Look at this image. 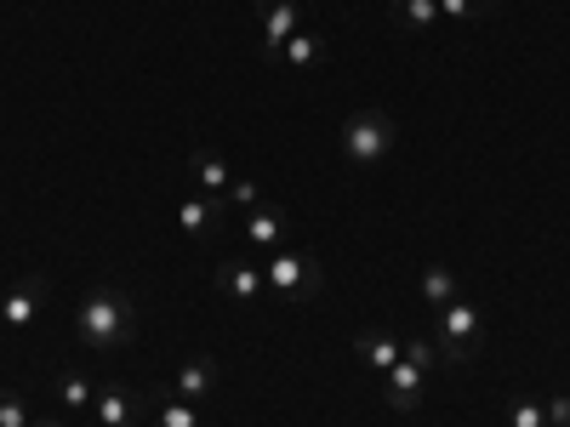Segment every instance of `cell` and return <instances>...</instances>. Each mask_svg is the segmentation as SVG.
<instances>
[{
	"instance_id": "cell-1",
	"label": "cell",
	"mask_w": 570,
	"mask_h": 427,
	"mask_svg": "<svg viewBox=\"0 0 570 427\" xmlns=\"http://www.w3.org/2000/svg\"><path fill=\"white\" fill-rule=\"evenodd\" d=\"M75 337L86 354H120L137 342V302L126 291H115V285H104V291H86L80 308H75Z\"/></svg>"
},
{
	"instance_id": "cell-2",
	"label": "cell",
	"mask_w": 570,
	"mask_h": 427,
	"mask_svg": "<svg viewBox=\"0 0 570 427\" xmlns=\"http://www.w3.org/2000/svg\"><path fill=\"white\" fill-rule=\"evenodd\" d=\"M434 348H440V365H473L485 354V314L468 297L434 308Z\"/></svg>"
},
{
	"instance_id": "cell-3",
	"label": "cell",
	"mask_w": 570,
	"mask_h": 427,
	"mask_svg": "<svg viewBox=\"0 0 570 427\" xmlns=\"http://www.w3.org/2000/svg\"><path fill=\"white\" fill-rule=\"evenodd\" d=\"M263 279H268V297H279L285 308H308L325 291V268L308 251H268L263 257Z\"/></svg>"
},
{
	"instance_id": "cell-4",
	"label": "cell",
	"mask_w": 570,
	"mask_h": 427,
	"mask_svg": "<svg viewBox=\"0 0 570 427\" xmlns=\"http://www.w3.org/2000/svg\"><path fill=\"white\" fill-rule=\"evenodd\" d=\"M394 142H400V126H394L389 109H354L337 131V155L348 166H376V160L394 155Z\"/></svg>"
},
{
	"instance_id": "cell-5",
	"label": "cell",
	"mask_w": 570,
	"mask_h": 427,
	"mask_svg": "<svg viewBox=\"0 0 570 427\" xmlns=\"http://www.w3.org/2000/svg\"><path fill=\"white\" fill-rule=\"evenodd\" d=\"M257 23H263V58L274 63L285 40L303 29V0H257Z\"/></svg>"
},
{
	"instance_id": "cell-6",
	"label": "cell",
	"mask_w": 570,
	"mask_h": 427,
	"mask_svg": "<svg viewBox=\"0 0 570 427\" xmlns=\"http://www.w3.org/2000/svg\"><path fill=\"white\" fill-rule=\"evenodd\" d=\"M217 291H223L234 308H263V302H268L263 262H217Z\"/></svg>"
},
{
	"instance_id": "cell-7",
	"label": "cell",
	"mask_w": 570,
	"mask_h": 427,
	"mask_svg": "<svg viewBox=\"0 0 570 427\" xmlns=\"http://www.w3.org/2000/svg\"><path fill=\"white\" fill-rule=\"evenodd\" d=\"M240 240H246V251H252V257L279 251V246H285V211L263 200L257 211H246V217H240Z\"/></svg>"
},
{
	"instance_id": "cell-8",
	"label": "cell",
	"mask_w": 570,
	"mask_h": 427,
	"mask_svg": "<svg viewBox=\"0 0 570 427\" xmlns=\"http://www.w3.org/2000/svg\"><path fill=\"white\" fill-rule=\"evenodd\" d=\"M46 302H52V291H46L40 279H18L7 297H0V325H12V330H29L40 314H46Z\"/></svg>"
},
{
	"instance_id": "cell-9",
	"label": "cell",
	"mask_w": 570,
	"mask_h": 427,
	"mask_svg": "<svg viewBox=\"0 0 570 427\" xmlns=\"http://www.w3.org/2000/svg\"><path fill=\"white\" fill-rule=\"evenodd\" d=\"M217 383H223V365H217L212 354H195V359H188V365L171 376L166 394H177V399H188V405H200V399L217 394Z\"/></svg>"
},
{
	"instance_id": "cell-10",
	"label": "cell",
	"mask_w": 570,
	"mask_h": 427,
	"mask_svg": "<svg viewBox=\"0 0 570 427\" xmlns=\"http://www.w3.org/2000/svg\"><path fill=\"white\" fill-rule=\"evenodd\" d=\"M223 217H228V206H223V200H212V195H188V200L177 206V228H183V240H212V234L223 228Z\"/></svg>"
},
{
	"instance_id": "cell-11",
	"label": "cell",
	"mask_w": 570,
	"mask_h": 427,
	"mask_svg": "<svg viewBox=\"0 0 570 427\" xmlns=\"http://www.w3.org/2000/svg\"><path fill=\"white\" fill-rule=\"evenodd\" d=\"M91 410H98V427H137L142 399H137L126 383H104V388H98V399H91Z\"/></svg>"
},
{
	"instance_id": "cell-12",
	"label": "cell",
	"mask_w": 570,
	"mask_h": 427,
	"mask_svg": "<svg viewBox=\"0 0 570 427\" xmlns=\"http://www.w3.org/2000/svg\"><path fill=\"white\" fill-rule=\"evenodd\" d=\"M383 383V399L394 405V410H416L422 405V383H428V370L422 365H411L405 354H400V365L389 370V376H376Z\"/></svg>"
},
{
	"instance_id": "cell-13",
	"label": "cell",
	"mask_w": 570,
	"mask_h": 427,
	"mask_svg": "<svg viewBox=\"0 0 570 427\" xmlns=\"http://www.w3.org/2000/svg\"><path fill=\"white\" fill-rule=\"evenodd\" d=\"M389 18L400 34H445L440 0H389Z\"/></svg>"
},
{
	"instance_id": "cell-14",
	"label": "cell",
	"mask_w": 570,
	"mask_h": 427,
	"mask_svg": "<svg viewBox=\"0 0 570 427\" xmlns=\"http://www.w3.org/2000/svg\"><path fill=\"white\" fill-rule=\"evenodd\" d=\"M400 342H405V337H394V330H360V337H354V354H360L365 370L389 376V370L400 365Z\"/></svg>"
},
{
	"instance_id": "cell-15",
	"label": "cell",
	"mask_w": 570,
	"mask_h": 427,
	"mask_svg": "<svg viewBox=\"0 0 570 427\" xmlns=\"http://www.w3.org/2000/svg\"><path fill=\"white\" fill-rule=\"evenodd\" d=\"M274 63H285V75H314V69L325 63V40L308 34V29H297L292 40H285V52H279Z\"/></svg>"
},
{
	"instance_id": "cell-16",
	"label": "cell",
	"mask_w": 570,
	"mask_h": 427,
	"mask_svg": "<svg viewBox=\"0 0 570 427\" xmlns=\"http://www.w3.org/2000/svg\"><path fill=\"white\" fill-rule=\"evenodd\" d=\"M188 171H195V182L206 188L212 200H223V195H228V182H234V166H228L217 149H195V155H188Z\"/></svg>"
},
{
	"instance_id": "cell-17",
	"label": "cell",
	"mask_w": 570,
	"mask_h": 427,
	"mask_svg": "<svg viewBox=\"0 0 570 427\" xmlns=\"http://www.w3.org/2000/svg\"><path fill=\"white\" fill-rule=\"evenodd\" d=\"M416 297H422V308H445V302H456V297H462V291H456V274H451L445 262H428L422 279H416Z\"/></svg>"
},
{
	"instance_id": "cell-18",
	"label": "cell",
	"mask_w": 570,
	"mask_h": 427,
	"mask_svg": "<svg viewBox=\"0 0 570 427\" xmlns=\"http://www.w3.org/2000/svg\"><path fill=\"white\" fill-rule=\"evenodd\" d=\"M52 388H58V405H63V410H86L91 399H98V383H91L86 370H75V365H63V370L52 376Z\"/></svg>"
},
{
	"instance_id": "cell-19",
	"label": "cell",
	"mask_w": 570,
	"mask_h": 427,
	"mask_svg": "<svg viewBox=\"0 0 570 427\" xmlns=\"http://www.w3.org/2000/svg\"><path fill=\"white\" fill-rule=\"evenodd\" d=\"M149 427H200V410L188 405V399H177V394H160V405H155V421Z\"/></svg>"
},
{
	"instance_id": "cell-20",
	"label": "cell",
	"mask_w": 570,
	"mask_h": 427,
	"mask_svg": "<svg viewBox=\"0 0 570 427\" xmlns=\"http://www.w3.org/2000/svg\"><path fill=\"white\" fill-rule=\"evenodd\" d=\"M223 206L246 217V211H257V206H263V188H257L252 177H234V182H228V195H223Z\"/></svg>"
},
{
	"instance_id": "cell-21",
	"label": "cell",
	"mask_w": 570,
	"mask_h": 427,
	"mask_svg": "<svg viewBox=\"0 0 570 427\" xmlns=\"http://www.w3.org/2000/svg\"><path fill=\"white\" fill-rule=\"evenodd\" d=\"M491 7H497V0H440V18H445V29H456L468 18H485Z\"/></svg>"
},
{
	"instance_id": "cell-22",
	"label": "cell",
	"mask_w": 570,
	"mask_h": 427,
	"mask_svg": "<svg viewBox=\"0 0 570 427\" xmlns=\"http://www.w3.org/2000/svg\"><path fill=\"white\" fill-rule=\"evenodd\" d=\"M508 427H548V405L542 399H513L508 405Z\"/></svg>"
},
{
	"instance_id": "cell-23",
	"label": "cell",
	"mask_w": 570,
	"mask_h": 427,
	"mask_svg": "<svg viewBox=\"0 0 570 427\" xmlns=\"http://www.w3.org/2000/svg\"><path fill=\"white\" fill-rule=\"evenodd\" d=\"M400 354H405L411 365H422V370H434V365H440V348H434V337H405V342H400Z\"/></svg>"
},
{
	"instance_id": "cell-24",
	"label": "cell",
	"mask_w": 570,
	"mask_h": 427,
	"mask_svg": "<svg viewBox=\"0 0 570 427\" xmlns=\"http://www.w3.org/2000/svg\"><path fill=\"white\" fill-rule=\"evenodd\" d=\"M0 427H35V416H29L23 394H0Z\"/></svg>"
},
{
	"instance_id": "cell-25",
	"label": "cell",
	"mask_w": 570,
	"mask_h": 427,
	"mask_svg": "<svg viewBox=\"0 0 570 427\" xmlns=\"http://www.w3.org/2000/svg\"><path fill=\"white\" fill-rule=\"evenodd\" d=\"M548 405V427H570V394H559V399H542Z\"/></svg>"
},
{
	"instance_id": "cell-26",
	"label": "cell",
	"mask_w": 570,
	"mask_h": 427,
	"mask_svg": "<svg viewBox=\"0 0 570 427\" xmlns=\"http://www.w3.org/2000/svg\"><path fill=\"white\" fill-rule=\"evenodd\" d=\"M35 427H69V421H35Z\"/></svg>"
}]
</instances>
